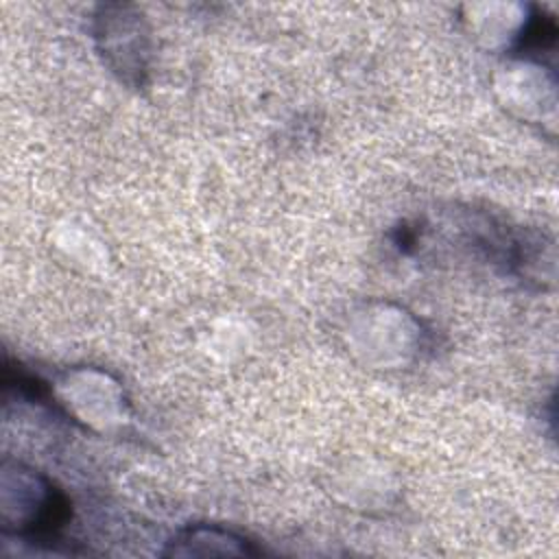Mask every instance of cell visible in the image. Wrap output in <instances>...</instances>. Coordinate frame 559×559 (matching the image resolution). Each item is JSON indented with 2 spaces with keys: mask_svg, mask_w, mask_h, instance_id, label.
<instances>
[{
  "mask_svg": "<svg viewBox=\"0 0 559 559\" xmlns=\"http://www.w3.org/2000/svg\"><path fill=\"white\" fill-rule=\"evenodd\" d=\"M94 37L105 63L131 85H140L148 61V31L131 4H103L94 17Z\"/></svg>",
  "mask_w": 559,
  "mask_h": 559,
  "instance_id": "obj_1",
  "label": "cell"
},
{
  "mask_svg": "<svg viewBox=\"0 0 559 559\" xmlns=\"http://www.w3.org/2000/svg\"><path fill=\"white\" fill-rule=\"evenodd\" d=\"M245 537L216 526H192L181 531L166 555H258Z\"/></svg>",
  "mask_w": 559,
  "mask_h": 559,
  "instance_id": "obj_2",
  "label": "cell"
}]
</instances>
